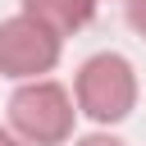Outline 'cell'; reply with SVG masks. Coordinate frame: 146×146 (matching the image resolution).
I'll return each instance as SVG.
<instances>
[{
  "label": "cell",
  "mask_w": 146,
  "mask_h": 146,
  "mask_svg": "<svg viewBox=\"0 0 146 146\" xmlns=\"http://www.w3.org/2000/svg\"><path fill=\"white\" fill-rule=\"evenodd\" d=\"M9 128L27 146H59L73 132V100L59 82H23L9 96Z\"/></svg>",
  "instance_id": "6da1fadb"
},
{
  "label": "cell",
  "mask_w": 146,
  "mask_h": 146,
  "mask_svg": "<svg viewBox=\"0 0 146 146\" xmlns=\"http://www.w3.org/2000/svg\"><path fill=\"white\" fill-rule=\"evenodd\" d=\"M137 105V73L123 55L105 50L78 68V110L96 123H119Z\"/></svg>",
  "instance_id": "7a4b0ae2"
},
{
  "label": "cell",
  "mask_w": 146,
  "mask_h": 146,
  "mask_svg": "<svg viewBox=\"0 0 146 146\" xmlns=\"http://www.w3.org/2000/svg\"><path fill=\"white\" fill-rule=\"evenodd\" d=\"M55 64H59V36L55 32L32 23L27 14L0 23V73L5 78L41 82V73H50Z\"/></svg>",
  "instance_id": "3957f363"
},
{
  "label": "cell",
  "mask_w": 146,
  "mask_h": 146,
  "mask_svg": "<svg viewBox=\"0 0 146 146\" xmlns=\"http://www.w3.org/2000/svg\"><path fill=\"white\" fill-rule=\"evenodd\" d=\"M23 14H27L32 23H41L46 32L68 36V32H78V27L91 23L96 0H23Z\"/></svg>",
  "instance_id": "277c9868"
},
{
  "label": "cell",
  "mask_w": 146,
  "mask_h": 146,
  "mask_svg": "<svg viewBox=\"0 0 146 146\" xmlns=\"http://www.w3.org/2000/svg\"><path fill=\"white\" fill-rule=\"evenodd\" d=\"M128 23H132V32L146 36V0H128Z\"/></svg>",
  "instance_id": "5b68a950"
},
{
  "label": "cell",
  "mask_w": 146,
  "mask_h": 146,
  "mask_svg": "<svg viewBox=\"0 0 146 146\" xmlns=\"http://www.w3.org/2000/svg\"><path fill=\"white\" fill-rule=\"evenodd\" d=\"M73 146H123L119 137H110V132H91V137H78Z\"/></svg>",
  "instance_id": "8992f818"
},
{
  "label": "cell",
  "mask_w": 146,
  "mask_h": 146,
  "mask_svg": "<svg viewBox=\"0 0 146 146\" xmlns=\"http://www.w3.org/2000/svg\"><path fill=\"white\" fill-rule=\"evenodd\" d=\"M0 146H27V141H23V137H14L9 128H0Z\"/></svg>",
  "instance_id": "52a82bcc"
}]
</instances>
